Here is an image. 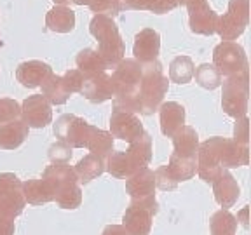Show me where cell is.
Wrapping results in <instances>:
<instances>
[{"mask_svg":"<svg viewBox=\"0 0 251 235\" xmlns=\"http://www.w3.org/2000/svg\"><path fill=\"white\" fill-rule=\"evenodd\" d=\"M112 87H114V108L124 110L129 114H138L141 84V65L133 58L122 59L114 68Z\"/></svg>","mask_w":251,"mask_h":235,"instance_id":"1","label":"cell"},{"mask_svg":"<svg viewBox=\"0 0 251 235\" xmlns=\"http://www.w3.org/2000/svg\"><path fill=\"white\" fill-rule=\"evenodd\" d=\"M152 161V136L145 133L140 140L131 143L127 150L112 152L105 159V171H108L114 178H127L134 172L147 167Z\"/></svg>","mask_w":251,"mask_h":235,"instance_id":"2","label":"cell"},{"mask_svg":"<svg viewBox=\"0 0 251 235\" xmlns=\"http://www.w3.org/2000/svg\"><path fill=\"white\" fill-rule=\"evenodd\" d=\"M42 180L49 185L54 202L61 209H77L82 202V190L74 167L68 164H51L42 172Z\"/></svg>","mask_w":251,"mask_h":235,"instance_id":"3","label":"cell"},{"mask_svg":"<svg viewBox=\"0 0 251 235\" xmlns=\"http://www.w3.org/2000/svg\"><path fill=\"white\" fill-rule=\"evenodd\" d=\"M89 31L98 40V54L106 63V67L115 68L124 59L126 44L121 37L117 23L106 14H94L89 23Z\"/></svg>","mask_w":251,"mask_h":235,"instance_id":"4","label":"cell"},{"mask_svg":"<svg viewBox=\"0 0 251 235\" xmlns=\"http://www.w3.org/2000/svg\"><path fill=\"white\" fill-rule=\"evenodd\" d=\"M169 80L164 75V68L159 61L141 65V84H140V101L138 114L149 115L155 114L168 94Z\"/></svg>","mask_w":251,"mask_h":235,"instance_id":"5","label":"cell"},{"mask_svg":"<svg viewBox=\"0 0 251 235\" xmlns=\"http://www.w3.org/2000/svg\"><path fill=\"white\" fill-rule=\"evenodd\" d=\"M224 84L222 93V106L225 114L232 118L246 117L248 114V99H250V71L248 73L228 77Z\"/></svg>","mask_w":251,"mask_h":235,"instance_id":"6","label":"cell"},{"mask_svg":"<svg viewBox=\"0 0 251 235\" xmlns=\"http://www.w3.org/2000/svg\"><path fill=\"white\" fill-rule=\"evenodd\" d=\"M157 211H159V204L155 200V195L131 200L129 208L126 209L122 218V227L126 228L127 235H150L152 219Z\"/></svg>","mask_w":251,"mask_h":235,"instance_id":"7","label":"cell"},{"mask_svg":"<svg viewBox=\"0 0 251 235\" xmlns=\"http://www.w3.org/2000/svg\"><path fill=\"white\" fill-rule=\"evenodd\" d=\"M227 138H209L199 143L197 152V174L206 183H213L225 171L224 169V145Z\"/></svg>","mask_w":251,"mask_h":235,"instance_id":"8","label":"cell"},{"mask_svg":"<svg viewBox=\"0 0 251 235\" xmlns=\"http://www.w3.org/2000/svg\"><path fill=\"white\" fill-rule=\"evenodd\" d=\"M213 65L222 77H234V75L248 73V56L244 47L237 42H222L213 51Z\"/></svg>","mask_w":251,"mask_h":235,"instance_id":"9","label":"cell"},{"mask_svg":"<svg viewBox=\"0 0 251 235\" xmlns=\"http://www.w3.org/2000/svg\"><path fill=\"white\" fill-rule=\"evenodd\" d=\"M250 23V2L248 0H230L227 12L218 16L216 33L224 42H234L241 37Z\"/></svg>","mask_w":251,"mask_h":235,"instance_id":"10","label":"cell"},{"mask_svg":"<svg viewBox=\"0 0 251 235\" xmlns=\"http://www.w3.org/2000/svg\"><path fill=\"white\" fill-rule=\"evenodd\" d=\"M26 200L23 195V181L14 172L0 174V214L16 219L23 212Z\"/></svg>","mask_w":251,"mask_h":235,"instance_id":"11","label":"cell"},{"mask_svg":"<svg viewBox=\"0 0 251 235\" xmlns=\"http://www.w3.org/2000/svg\"><path fill=\"white\" fill-rule=\"evenodd\" d=\"M91 124L74 114H65L52 124V133L59 141L70 145L72 148H86L89 138Z\"/></svg>","mask_w":251,"mask_h":235,"instance_id":"12","label":"cell"},{"mask_svg":"<svg viewBox=\"0 0 251 235\" xmlns=\"http://www.w3.org/2000/svg\"><path fill=\"white\" fill-rule=\"evenodd\" d=\"M110 134L122 141H127L131 145L145 134V129L136 114L114 108L110 115Z\"/></svg>","mask_w":251,"mask_h":235,"instance_id":"13","label":"cell"},{"mask_svg":"<svg viewBox=\"0 0 251 235\" xmlns=\"http://www.w3.org/2000/svg\"><path fill=\"white\" fill-rule=\"evenodd\" d=\"M20 117L28 127L42 129L52 122V106L42 94H33L23 101Z\"/></svg>","mask_w":251,"mask_h":235,"instance_id":"14","label":"cell"},{"mask_svg":"<svg viewBox=\"0 0 251 235\" xmlns=\"http://www.w3.org/2000/svg\"><path fill=\"white\" fill-rule=\"evenodd\" d=\"M188 9V24L190 30L197 35H213L216 33L218 14L209 7L208 0H199L196 4L187 5Z\"/></svg>","mask_w":251,"mask_h":235,"instance_id":"15","label":"cell"},{"mask_svg":"<svg viewBox=\"0 0 251 235\" xmlns=\"http://www.w3.org/2000/svg\"><path fill=\"white\" fill-rule=\"evenodd\" d=\"M161 52V35L153 28H143L134 37L133 54L140 65H147L157 59Z\"/></svg>","mask_w":251,"mask_h":235,"instance_id":"16","label":"cell"},{"mask_svg":"<svg viewBox=\"0 0 251 235\" xmlns=\"http://www.w3.org/2000/svg\"><path fill=\"white\" fill-rule=\"evenodd\" d=\"M52 73H54L52 68L49 67L47 63L39 61V59L25 61L16 68V78H18V82L23 87H28V89L40 87Z\"/></svg>","mask_w":251,"mask_h":235,"instance_id":"17","label":"cell"},{"mask_svg":"<svg viewBox=\"0 0 251 235\" xmlns=\"http://www.w3.org/2000/svg\"><path fill=\"white\" fill-rule=\"evenodd\" d=\"M80 93H82L84 96H86V99H89L91 103H94V105H101V103L114 98L112 78H110V75L106 73V71L84 78Z\"/></svg>","mask_w":251,"mask_h":235,"instance_id":"18","label":"cell"},{"mask_svg":"<svg viewBox=\"0 0 251 235\" xmlns=\"http://www.w3.org/2000/svg\"><path fill=\"white\" fill-rule=\"evenodd\" d=\"M213 193H215V200L222 206L224 209L232 208L241 195L239 183L235 181V178L225 169L215 181H213Z\"/></svg>","mask_w":251,"mask_h":235,"instance_id":"19","label":"cell"},{"mask_svg":"<svg viewBox=\"0 0 251 235\" xmlns=\"http://www.w3.org/2000/svg\"><path fill=\"white\" fill-rule=\"evenodd\" d=\"M161 133L166 138H173L185 125V108L176 101H166L159 106Z\"/></svg>","mask_w":251,"mask_h":235,"instance_id":"20","label":"cell"},{"mask_svg":"<svg viewBox=\"0 0 251 235\" xmlns=\"http://www.w3.org/2000/svg\"><path fill=\"white\" fill-rule=\"evenodd\" d=\"M126 192L129 193L131 200L145 199V197L153 195L155 193V176H153L152 169L143 167L138 172H134L133 176L127 178Z\"/></svg>","mask_w":251,"mask_h":235,"instance_id":"21","label":"cell"},{"mask_svg":"<svg viewBox=\"0 0 251 235\" xmlns=\"http://www.w3.org/2000/svg\"><path fill=\"white\" fill-rule=\"evenodd\" d=\"M173 140V155L185 157V159H197V152H199V134L194 127L190 125H183L178 131Z\"/></svg>","mask_w":251,"mask_h":235,"instance_id":"22","label":"cell"},{"mask_svg":"<svg viewBox=\"0 0 251 235\" xmlns=\"http://www.w3.org/2000/svg\"><path fill=\"white\" fill-rule=\"evenodd\" d=\"M28 131H30V127L21 118L2 124L0 125V150L20 148L28 138Z\"/></svg>","mask_w":251,"mask_h":235,"instance_id":"23","label":"cell"},{"mask_svg":"<svg viewBox=\"0 0 251 235\" xmlns=\"http://www.w3.org/2000/svg\"><path fill=\"white\" fill-rule=\"evenodd\" d=\"M46 26L56 33H70L75 28V12L68 5H54L46 16Z\"/></svg>","mask_w":251,"mask_h":235,"instance_id":"24","label":"cell"},{"mask_svg":"<svg viewBox=\"0 0 251 235\" xmlns=\"http://www.w3.org/2000/svg\"><path fill=\"white\" fill-rule=\"evenodd\" d=\"M74 171L78 178V183L86 185L89 181L96 180L98 176H101L103 172H105V159L94 155V153H87V155H84L77 162Z\"/></svg>","mask_w":251,"mask_h":235,"instance_id":"25","label":"cell"},{"mask_svg":"<svg viewBox=\"0 0 251 235\" xmlns=\"http://www.w3.org/2000/svg\"><path fill=\"white\" fill-rule=\"evenodd\" d=\"M75 63H77V70L84 75V78L93 77L96 73H103V71L108 70L106 63L103 61V58L98 54L96 49H82L78 52L77 58H75Z\"/></svg>","mask_w":251,"mask_h":235,"instance_id":"26","label":"cell"},{"mask_svg":"<svg viewBox=\"0 0 251 235\" xmlns=\"http://www.w3.org/2000/svg\"><path fill=\"white\" fill-rule=\"evenodd\" d=\"M23 195L25 200L31 206H42V204L52 202V192L49 185L42 178H31L23 183Z\"/></svg>","mask_w":251,"mask_h":235,"instance_id":"27","label":"cell"},{"mask_svg":"<svg viewBox=\"0 0 251 235\" xmlns=\"http://www.w3.org/2000/svg\"><path fill=\"white\" fill-rule=\"evenodd\" d=\"M86 148L89 150L91 153H94V155L106 159L110 153L114 152V136L110 133H106V131L100 129V127L91 125Z\"/></svg>","mask_w":251,"mask_h":235,"instance_id":"28","label":"cell"},{"mask_svg":"<svg viewBox=\"0 0 251 235\" xmlns=\"http://www.w3.org/2000/svg\"><path fill=\"white\" fill-rule=\"evenodd\" d=\"M40 87H42V96L49 101L51 106L52 105H65V103L68 101V98H70V93L65 89L61 75L52 73Z\"/></svg>","mask_w":251,"mask_h":235,"instance_id":"29","label":"cell"},{"mask_svg":"<svg viewBox=\"0 0 251 235\" xmlns=\"http://www.w3.org/2000/svg\"><path fill=\"white\" fill-rule=\"evenodd\" d=\"M194 61L188 56H176L169 65V80L175 84H188L194 78Z\"/></svg>","mask_w":251,"mask_h":235,"instance_id":"30","label":"cell"},{"mask_svg":"<svg viewBox=\"0 0 251 235\" xmlns=\"http://www.w3.org/2000/svg\"><path fill=\"white\" fill-rule=\"evenodd\" d=\"M209 232H211V235H235L237 219L232 212H228V209H220L211 216Z\"/></svg>","mask_w":251,"mask_h":235,"instance_id":"31","label":"cell"},{"mask_svg":"<svg viewBox=\"0 0 251 235\" xmlns=\"http://www.w3.org/2000/svg\"><path fill=\"white\" fill-rule=\"evenodd\" d=\"M194 77H196V82L202 89H208V91L218 89L222 86V82H224V77L220 75V71L216 70V67L213 63H202L201 67H197L194 70Z\"/></svg>","mask_w":251,"mask_h":235,"instance_id":"32","label":"cell"},{"mask_svg":"<svg viewBox=\"0 0 251 235\" xmlns=\"http://www.w3.org/2000/svg\"><path fill=\"white\" fill-rule=\"evenodd\" d=\"M161 2L162 0H114V9L117 14L124 11H149L159 14Z\"/></svg>","mask_w":251,"mask_h":235,"instance_id":"33","label":"cell"},{"mask_svg":"<svg viewBox=\"0 0 251 235\" xmlns=\"http://www.w3.org/2000/svg\"><path fill=\"white\" fill-rule=\"evenodd\" d=\"M20 114H21V105L16 99L0 98V125L20 118Z\"/></svg>","mask_w":251,"mask_h":235,"instance_id":"34","label":"cell"},{"mask_svg":"<svg viewBox=\"0 0 251 235\" xmlns=\"http://www.w3.org/2000/svg\"><path fill=\"white\" fill-rule=\"evenodd\" d=\"M72 146L67 145V143H63V141H56V143H52L51 146H49V161L52 162V164H67L68 161L72 159V155H74V152H72Z\"/></svg>","mask_w":251,"mask_h":235,"instance_id":"35","label":"cell"},{"mask_svg":"<svg viewBox=\"0 0 251 235\" xmlns=\"http://www.w3.org/2000/svg\"><path fill=\"white\" fill-rule=\"evenodd\" d=\"M153 176H155V188H161L164 192H171L178 187V181L171 176L168 165H161L153 171Z\"/></svg>","mask_w":251,"mask_h":235,"instance_id":"36","label":"cell"},{"mask_svg":"<svg viewBox=\"0 0 251 235\" xmlns=\"http://www.w3.org/2000/svg\"><path fill=\"white\" fill-rule=\"evenodd\" d=\"M61 78H63V84H65V89L70 93V96L74 93H80L82 84H84V75L80 73L77 68L65 71V75H61Z\"/></svg>","mask_w":251,"mask_h":235,"instance_id":"37","label":"cell"},{"mask_svg":"<svg viewBox=\"0 0 251 235\" xmlns=\"http://www.w3.org/2000/svg\"><path fill=\"white\" fill-rule=\"evenodd\" d=\"M232 141L241 146H248V141H250V120H248V117H241L235 120L234 140Z\"/></svg>","mask_w":251,"mask_h":235,"instance_id":"38","label":"cell"},{"mask_svg":"<svg viewBox=\"0 0 251 235\" xmlns=\"http://www.w3.org/2000/svg\"><path fill=\"white\" fill-rule=\"evenodd\" d=\"M89 9L94 14H106L110 18H115L117 12L114 9V0H89Z\"/></svg>","mask_w":251,"mask_h":235,"instance_id":"39","label":"cell"},{"mask_svg":"<svg viewBox=\"0 0 251 235\" xmlns=\"http://www.w3.org/2000/svg\"><path fill=\"white\" fill-rule=\"evenodd\" d=\"M14 219H9L0 214V235H14Z\"/></svg>","mask_w":251,"mask_h":235,"instance_id":"40","label":"cell"},{"mask_svg":"<svg viewBox=\"0 0 251 235\" xmlns=\"http://www.w3.org/2000/svg\"><path fill=\"white\" fill-rule=\"evenodd\" d=\"M101 235H127V232L122 225H108L101 232Z\"/></svg>","mask_w":251,"mask_h":235,"instance_id":"41","label":"cell"},{"mask_svg":"<svg viewBox=\"0 0 251 235\" xmlns=\"http://www.w3.org/2000/svg\"><path fill=\"white\" fill-rule=\"evenodd\" d=\"M246 216H248V206L239 212V214H237V218H235L237 221H241V225H243L244 228H248V218H246Z\"/></svg>","mask_w":251,"mask_h":235,"instance_id":"42","label":"cell"},{"mask_svg":"<svg viewBox=\"0 0 251 235\" xmlns=\"http://www.w3.org/2000/svg\"><path fill=\"white\" fill-rule=\"evenodd\" d=\"M196 2H199V0H178V5H190V4H196Z\"/></svg>","mask_w":251,"mask_h":235,"instance_id":"43","label":"cell"},{"mask_svg":"<svg viewBox=\"0 0 251 235\" xmlns=\"http://www.w3.org/2000/svg\"><path fill=\"white\" fill-rule=\"evenodd\" d=\"M54 2V5H67V4H70L72 0H52Z\"/></svg>","mask_w":251,"mask_h":235,"instance_id":"44","label":"cell"},{"mask_svg":"<svg viewBox=\"0 0 251 235\" xmlns=\"http://www.w3.org/2000/svg\"><path fill=\"white\" fill-rule=\"evenodd\" d=\"M75 5H87L89 4V0H72Z\"/></svg>","mask_w":251,"mask_h":235,"instance_id":"45","label":"cell"}]
</instances>
